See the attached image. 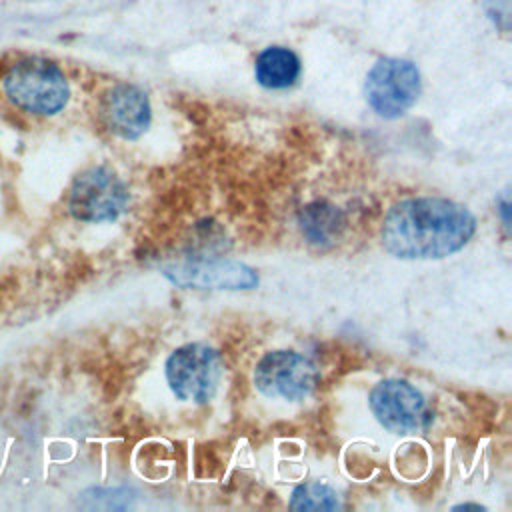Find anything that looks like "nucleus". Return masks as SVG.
Returning <instances> with one entry per match:
<instances>
[{
    "instance_id": "nucleus-5",
    "label": "nucleus",
    "mask_w": 512,
    "mask_h": 512,
    "mask_svg": "<svg viewBox=\"0 0 512 512\" xmlns=\"http://www.w3.org/2000/svg\"><path fill=\"white\" fill-rule=\"evenodd\" d=\"M128 206L126 184L106 166H94L76 176L68 196V210L82 222L116 220Z\"/></svg>"
},
{
    "instance_id": "nucleus-10",
    "label": "nucleus",
    "mask_w": 512,
    "mask_h": 512,
    "mask_svg": "<svg viewBox=\"0 0 512 512\" xmlns=\"http://www.w3.org/2000/svg\"><path fill=\"white\" fill-rule=\"evenodd\" d=\"M298 224L310 244L326 248L340 240L346 228V216L338 206L326 200H316L298 212Z\"/></svg>"
},
{
    "instance_id": "nucleus-8",
    "label": "nucleus",
    "mask_w": 512,
    "mask_h": 512,
    "mask_svg": "<svg viewBox=\"0 0 512 512\" xmlns=\"http://www.w3.org/2000/svg\"><path fill=\"white\" fill-rule=\"evenodd\" d=\"M164 276L182 288L250 290L258 284L256 272L236 260L196 258L164 266Z\"/></svg>"
},
{
    "instance_id": "nucleus-4",
    "label": "nucleus",
    "mask_w": 512,
    "mask_h": 512,
    "mask_svg": "<svg viewBox=\"0 0 512 512\" xmlns=\"http://www.w3.org/2000/svg\"><path fill=\"white\" fill-rule=\"evenodd\" d=\"M422 90L416 64L402 58H380L368 72L364 94L370 108L382 118L406 114Z\"/></svg>"
},
{
    "instance_id": "nucleus-12",
    "label": "nucleus",
    "mask_w": 512,
    "mask_h": 512,
    "mask_svg": "<svg viewBox=\"0 0 512 512\" xmlns=\"http://www.w3.org/2000/svg\"><path fill=\"white\" fill-rule=\"evenodd\" d=\"M338 506L336 490L322 482L300 484L290 496L292 510H336Z\"/></svg>"
},
{
    "instance_id": "nucleus-7",
    "label": "nucleus",
    "mask_w": 512,
    "mask_h": 512,
    "mask_svg": "<svg viewBox=\"0 0 512 512\" xmlns=\"http://www.w3.org/2000/svg\"><path fill=\"white\" fill-rule=\"evenodd\" d=\"M254 384L268 398L302 400L318 384L316 366L292 350H274L254 368Z\"/></svg>"
},
{
    "instance_id": "nucleus-1",
    "label": "nucleus",
    "mask_w": 512,
    "mask_h": 512,
    "mask_svg": "<svg viewBox=\"0 0 512 512\" xmlns=\"http://www.w3.org/2000/svg\"><path fill=\"white\" fill-rule=\"evenodd\" d=\"M476 232V218L448 198L422 196L396 202L384 216L382 246L396 258H446L468 244Z\"/></svg>"
},
{
    "instance_id": "nucleus-3",
    "label": "nucleus",
    "mask_w": 512,
    "mask_h": 512,
    "mask_svg": "<svg viewBox=\"0 0 512 512\" xmlns=\"http://www.w3.org/2000/svg\"><path fill=\"white\" fill-rule=\"evenodd\" d=\"M224 368L220 354L202 342L176 348L166 360V380L182 402L206 404L218 390Z\"/></svg>"
},
{
    "instance_id": "nucleus-11",
    "label": "nucleus",
    "mask_w": 512,
    "mask_h": 512,
    "mask_svg": "<svg viewBox=\"0 0 512 512\" xmlns=\"http://www.w3.org/2000/svg\"><path fill=\"white\" fill-rule=\"evenodd\" d=\"M302 64L296 52L284 46L264 48L254 64V76L260 86L268 90H284L300 76Z\"/></svg>"
},
{
    "instance_id": "nucleus-2",
    "label": "nucleus",
    "mask_w": 512,
    "mask_h": 512,
    "mask_svg": "<svg viewBox=\"0 0 512 512\" xmlns=\"http://www.w3.org/2000/svg\"><path fill=\"white\" fill-rule=\"evenodd\" d=\"M2 88L16 108L36 116H52L70 100V84L62 68L40 56L14 62L2 80Z\"/></svg>"
},
{
    "instance_id": "nucleus-9",
    "label": "nucleus",
    "mask_w": 512,
    "mask_h": 512,
    "mask_svg": "<svg viewBox=\"0 0 512 512\" xmlns=\"http://www.w3.org/2000/svg\"><path fill=\"white\" fill-rule=\"evenodd\" d=\"M100 114L106 128L124 140H136L142 136L152 118L146 92L126 82L104 92Z\"/></svg>"
},
{
    "instance_id": "nucleus-6",
    "label": "nucleus",
    "mask_w": 512,
    "mask_h": 512,
    "mask_svg": "<svg viewBox=\"0 0 512 512\" xmlns=\"http://www.w3.org/2000/svg\"><path fill=\"white\" fill-rule=\"evenodd\" d=\"M368 404L376 420L396 434L418 432L432 420L430 408L420 390L400 378L378 382L370 392Z\"/></svg>"
}]
</instances>
